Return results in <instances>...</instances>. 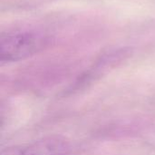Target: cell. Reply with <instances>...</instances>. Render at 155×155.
Segmentation results:
<instances>
[{
  "label": "cell",
  "instance_id": "cell-2",
  "mask_svg": "<svg viewBox=\"0 0 155 155\" xmlns=\"http://www.w3.org/2000/svg\"><path fill=\"white\" fill-rule=\"evenodd\" d=\"M26 155H66V146L57 138H48L34 144Z\"/></svg>",
  "mask_w": 155,
  "mask_h": 155
},
{
  "label": "cell",
  "instance_id": "cell-1",
  "mask_svg": "<svg viewBox=\"0 0 155 155\" xmlns=\"http://www.w3.org/2000/svg\"><path fill=\"white\" fill-rule=\"evenodd\" d=\"M47 44L45 35L35 32H13L1 36L0 59L2 63L15 62L27 58Z\"/></svg>",
  "mask_w": 155,
  "mask_h": 155
},
{
  "label": "cell",
  "instance_id": "cell-3",
  "mask_svg": "<svg viewBox=\"0 0 155 155\" xmlns=\"http://www.w3.org/2000/svg\"><path fill=\"white\" fill-rule=\"evenodd\" d=\"M1 155H26V151L18 147H9L3 150Z\"/></svg>",
  "mask_w": 155,
  "mask_h": 155
}]
</instances>
